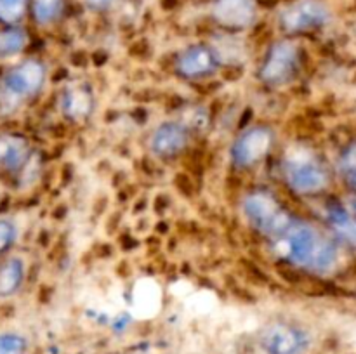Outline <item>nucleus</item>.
<instances>
[{
  "label": "nucleus",
  "instance_id": "1",
  "mask_svg": "<svg viewBox=\"0 0 356 354\" xmlns=\"http://www.w3.org/2000/svg\"><path fill=\"white\" fill-rule=\"evenodd\" d=\"M271 245L280 259L315 273L330 271L339 257L334 239L301 219H296L284 235L271 239Z\"/></svg>",
  "mask_w": 356,
  "mask_h": 354
},
{
  "label": "nucleus",
  "instance_id": "2",
  "mask_svg": "<svg viewBox=\"0 0 356 354\" xmlns=\"http://www.w3.org/2000/svg\"><path fill=\"white\" fill-rule=\"evenodd\" d=\"M47 78L45 65L38 59H24L0 76V113L10 115L33 99Z\"/></svg>",
  "mask_w": 356,
  "mask_h": 354
},
{
  "label": "nucleus",
  "instance_id": "3",
  "mask_svg": "<svg viewBox=\"0 0 356 354\" xmlns=\"http://www.w3.org/2000/svg\"><path fill=\"white\" fill-rule=\"evenodd\" d=\"M282 176L294 193L312 196L325 191L330 184L329 170L313 149L298 146L285 153Z\"/></svg>",
  "mask_w": 356,
  "mask_h": 354
},
{
  "label": "nucleus",
  "instance_id": "4",
  "mask_svg": "<svg viewBox=\"0 0 356 354\" xmlns=\"http://www.w3.org/2000/svg\"><path fill=\"white\" fill-rule=\"evenodd\" d=\"M242 210L250 228L266 235L270 239L284 235L296 221L294 215L268 189H254L247 193L242 201Z\"/></svg>",
  "mask_w": 356,
  "mask_h": 354
},
{
  "label": "nucleus",
  "instance_id": "5",
  "mask_svg": "<svg viewBox=\"0 0 356 354\" xmlns=\"http://www.w3.org/2000/svg\"><path fill=\"white\" fill-rule=\"evenodd\" d=\"M301 68L299 47L291 38L273 42L264 54L257 76L270 87H282L291 83Z\"/></svg>",
  "mask_w": 356,
  "mask_h": 354
},
{
  "label": "nucleus",
  "instance_id": "6",
  "mask_svg": "<svg viewBox=\"0 0 356 354\" xmlns=\"http://www.w3.org/2000/svg\"><path fill=\"white\" fill-rule=\"evenodd\" d=\"M275 146V130L268 125H254L243 130L229 148V160L240 170L259 165Z\"/></svg>",
  "mask_w": 356,
  "mask_h": 354
},
{
  "label": "nucleus",
  "instance_id": "7",
  "mask_svg": "<svg viewBox=\"0 0 356 354\" xmlns=\"http://www.w3.org/2000/svg\"><path fill=\"white\" fill-rule=\"evenodd\" d=\"M330 19L327 6L320 0H299L280 14V26L285 33L299 35L320 30Z\"/></svg>",
  "mask_w": 356,
  "mask_h": 354
},
{
  "label": "nucleus",
  "instance_id": "8",
  "mask_svg": "<svg viewBox=\"0 0 356 354\" xmlns=\"http://www.w3.org/2000/svg\"><path fill=\"white\" fill-rule=\"evenodd\" d=\"M221 66L219 52L209 44H193L176 59V71L181 78L200 80L212 76Z\"/></svg>",
  "mask_w": 356,
  "mask_h": 354
},
{
  "label": "nucleus",
  "instance_id": "9",
  "mask_svg": "<svg viewBox=\"0 0 356 354\" xmlns=\"http://www.w3.org/2000/svg\"><path fill=\"white\" fill-rule=\"evenodd\" d=\"M308 346V333L291 323H271L261 335V347L268 354H302Z\"/></svg>",
  "mask_w": 356,
  "mask_h": 354
},
{
  "label": "nucleus",
  "instance_id": "10",
  "mask_svg": "<svg viewBox=\"0 0 356 354\" xmlns=\"http://www.w3.org/2000/svg\"><path fill=\"white\" fill-rule=\"evenodd\" d=\"M191 142V128L184 121H163L153 130L149 149L160 160H170L188 149Z\"/></svg>",
  "mask_w": 356,
  "mask_h": 354
},
{
  "label": "nucleus",
  "instance_id": "11",
  "mask_svg": "<svg viewBox=\"0 0 356 354\" xmlns=\"http://www.w3.org/2000/svg\"><path fill=\"white\" fill-rule=\"evenodd\" d=\"M257 16L254 0H216L212 6V17L225 30L240 31L252 26Z\"/></svg>",
  "mask_w": 356,
  "mask_h": 354
},
{
  "label": "nucleus",
  "instance_id": "12",
  "mask_svg": "<svg viewBox=\"0 0 356 354\" xmlns=\"http://www.w3.org/2000/svg\"><path fill=\"white\" fill-rule=\"evenodd\" d=\"M30 144L16 134H0V170L19 172L30 160Z\"/></svg>",
  "mask_w": 356,
  "mask_h": 354
},
{
  "label": "nucleus",
  "instance_id": "13",
  "mask_svg": "<svg viewBox=\"0 0 356 354\" xmlns=\"http://www.w3.org/2000/svg\"><path fill=\"white\" fill-rule=\"evenodd\" d=\"M94 97L86 85L72 87L65 92L61 101V110L70 120H83L92 113Z\"/></svg>",
  "mask_w": 356,
  "mask_h": 354
},
{
  "label": "nucleus",
  "instance_id": "14",
  "mask_svg": "<svg viewBox=\"0 0 356 354\" xmlns=\"http://www.w3.org/2000/svg\"><path fill=\"white\" fill-rule=\"evenodd\" d=\"M24 262L19 257H10L0 264V298L13 297L24 281Z\"/></svg>",
  "mask_w": 356,
  "mask_h": 354
},
{
  "label": "nucleus",
  "instance_id": "15",
  "mask_svg": "<svg viewBox=\"0 0 356 354\" xmlns=\"http://www.w3.org/2000/svg\"><path fill=\"white\" fill-rule=\"evenodd\" d=\"M28 44V35L23 28L9 26L0 31V59H9L23 52Z\"/></svg>",
  "mask_w": 356,
  "mask_h": 354
},
{
  "label": "nucleus",
  "instance_id": "16",
  "mask_svg": "<svg viewBox=\"0 0 356 354\" xmlns=\"http://www.w3.org/2000/svg\"><path fill=\"white\" fill-rule=\"evenodd\" d=\"M134 305L139 311H153V307L160 305V292L159 285L152 280H141L134 288Z\"/></svg>",
  "mask_w": 356,
  "mask_h": 354
},
{
  "label": "nucleus",
  "instance_id": "17",
  "mask_svg": "<svg viewBox=\"0 0 356 354\" xmlns=\"http://www.w3.org/2000/svg\"><path fill=\"white\" fill-rule=\"evenodd\" d=\"M65 10V0H31V12L42 26L56 23Z\"/></svg>",
  "mask_w": 356,
  "mask_h": 354
},
{
  "label": "nucleus",
  "instance_id": "18",
  "mask_svg": "<svg viewBox=\"0 0 356 354\" xmlns=\"http://www.w3.org/2000/svg\"><path fill=\"white\" fill-rule=\"evenodd\" d=\"M30 0H0V23L16 26L24 17Z\"/></svg>",
  "mask_w": 356,
  "mask_h": 354
},
{
  "label": "nucleus",
  "instance_id": "19",
  "mask_svg": "<svg viewBox=\"0 0 356 354\" xmlns=\"http://www.w3.org/2000/svg\"><path fill=\"white\" fill-rule=\"evenodd\" d=\"M339 170L344 183L356 191V142H351L348 148H344L339 158Z\"/></svg>",
  "mask_w": 356,
  "mask_h": 354
},
{
  "label": "nucleus",
  "instance_id": "20",
  "mask_svg": "<svg viewBox=\"0 0 356 354\" xmlns=\"http://www.w3.org/2000/svg\"><path fill=\"white\" fill-rule=\"evenodd\" d=\"M28 340L14 332L0 333V354H26Z\"/></svg>",
  "mask_w": 356,
  "mask_h": 354
},
{
  "label": "nucleus",
  "instance_id": "21",
  "mask_svg": "<svg viewBox=\"0 0 356 354\" xmlns=\"http://www.w3.org/2000/svg\"><path fill=\"white\" fill-rule=\"evenodd\" d=\"M17 236V228L14 221L2 217L0 219V255L6 253L14 245Z\"/></svg>",
  "mask_w": 356,
  "mask_h": 354
},
{
  "label": "nucleus",
  "instance_id": "22",
  "mask_svg": "<svg viewBox=\"0 0 356 354\" xmlns=\"http://www.w3.org/2000/svg\"><path fill=\"white\" fill-rule=\"evenodd\" d=\"M87 7L92 10H106L115 3V0H86Z\"/></svg>",
  "mask_w": 356,
  "mask_h": 354
},
{
  "label": "nucleus",
  "instance_id": "23",
  "mask_svg": "<svg viewBox=\"0 0 356 354\" xmlns=\"http://www.w3.org/2000/svg\"><path fill=\"white\" fill-rule=\"evenodd\" d=\"M353 210L356 212V200H355V203H353Z\"/></svg>",
  "mask_w": 356,
  "mask_h": 354
}]
</instances>
